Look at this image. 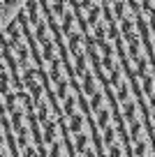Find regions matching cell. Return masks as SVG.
Listing matches in <instances>:
<instances>
[{
  "label": "cell",
  "instance_id": "1",
  "mask_svg": "<svg viewBox=\"0 0 155 157\" xmlns=\"http://www.w3.org/2000/svg\"><path fill=\"white\" fill-rule=\"evenodd\" d=\"M26 0H0V30L7 25V21L16 14L21 5H23Z\"/></svg>",
  "mask_w": 155,
  "mask_h": 157
}]
</instances>
